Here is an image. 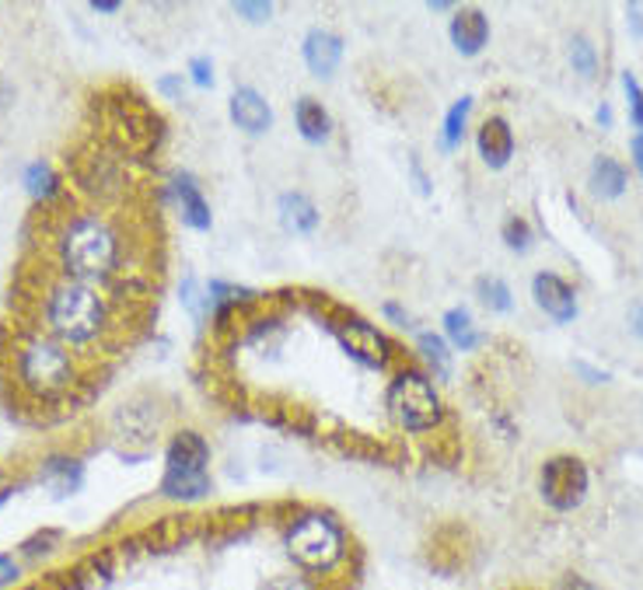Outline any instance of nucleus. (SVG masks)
Instances as JSON below:
<instances>
[{
	"instance_id": "40",
	"label": "nucleus",
	"mask_w": 643,
	"mask_h": 590,
	"mask_svg": "<svg viewBox=\"0 0 643 590\" xmlns=\"http://www.w3.org/2000/svg\"><path fill=\"white\" fill-rule=\"evenodd\" d=\"M630 329H633V332L640 335V340H643V308H640V305L630 311Z\"/></svg>"
},
{
	"instance_id": "25",
	"label": "nucleus",
	"mask_w": 643,
	"mask_h": 590,
	"mask_svg": "<svg viewBox=\"0 0 643 590\" xmlns=\"http://www.w3.org/2000/svg\"><path fill=\"white\" fill-rule=\"evenodd\" d=\"M500 238H504V245L510 248V251H529L532 248V242H535V234H532V224L524 221V217H507L504 221V228H500Z\"/></svg>"
},
{
	"instance_id": "13",
	"label": "nucleus",
	"mask_w": 643,
	"mask_h": 590,
	"mask_svg": "<svg viewBox=\"0 0 643 590\" xmlns=\"http://www.w3.org/2000/svg\"><path fill=\"white\" fill-rule=\"evenodd\" d=\"M448 39L461 57H480L490 42V19L480 8H455L448 22Z\"/></svg>"
},
{
	"instance_id": "12",
	"label": "nucleus",
	"mask_w": 643,
	"mask_h": 590,
	"mask_svg": "<svg viewBox=\"0 0 643 590\" xmlns=\"http://www.w3.org/2000/svg\"><path fill=\"white\" fill-rule=\"evenodd\" d=\"M475 150H480L483 164L493 168V172L510 164V158H515V130H510L504 115H486L480 123V130H475Z\"/></svg>"
},
{
	"instance_id": "24",
	"label": "nucleus",
	"mask_w": 643,
	"mask_h": 590,
	"mask_svg": "<svg viewBox=\"0 0 643 590\" xmlns=\"http://www.w3.org/2000/svg\"><path fill=\"white\" fill-rule=\"evenodd\" d=\"M570 63H573L577 74L591 81V77L598 74V49L591 46V39L573 36V39H570Z\"/></svg>"
},
{
	"instance_id": "34",
	"label": "nucleus",
	"mask_w": 643,
	"mask_h": 590,
	"mask_svg": "<svg viewBox=\"0 0 643 590\" xmlns=\"http://www.w3.org/2000/svg\"><path fill=\"white\" fill-rule=\"evenodd\" d=\"M262 590H316V587H311L305 577H276V580H270Z\"/></svg>"
},
{
	"instance_id": "5",
	"label": "nucleus",
	"mask_w": 643,
	"mask_h": 590,
	"mask_svg": "<svg viewBox=\"0 0 643 590\" xmlns=\"http://www.w3.org/2000/svg\"><path fill=\"white\" fill-rule=\"evenodd\" d=\"M287 555L308 573H333L346 560V531L333 514L308 511L284 531Z\"/></svg>"
},
{
	"instance_id": "32",
	"label": "nucleus",
	"mask_w": 643,
	"mask_h": 590,
	"mask_svg": "<svg viewBox=\"0 0 643 590\" xmlns=\"http://www.w3.org/2000/svg\"><path fill=\"white\" fill-rule=\"evenodd\" d=\"M18 577H22V566L14 563V555L0 552V590H4V587H14V583H18Z\"/></svg>"
},
{
	"instance_id": "28",
	"label": "nucleus",
	"mask_w": 643,
	"mask_h": 590,
	"mask_svg": "<svg viewBox=\"0 0 643 590\" xmlns=\"http://www.w3.org/2000/svg\"><path fill=\"white\" fill-rule=\"evenodd\" d=\"M622 91H626V102H630V123L643 130V88L630 71L622 74Z\"/></svg>"
},
{
	"instance_id": "16",
	"label": "nucleus",
	"mask_w": 643,
	"mask_h": 590,
	"mask_svg": "<svg viewBox=\"0 0 643 590\" xmlns=\"http://www.w3.org/2000/svg\"><path fill=\"white\" fill-rule=\"evenodd\" d=\"M294 126H298V137L305 144L322 147L333 140V115H329V109L311 95H301L298 102H294Z\"/></svg>"
},
{
	"instance_id": "41",
	"label": "nucleus",
	"mask_w": 643,
	"mask_h": 590,
	"mask_svg": "<svg viewBox=\"0 0 643 590\" xmlns=\"http://www.w3.org/2000/svg\"><path fill=\"white\" fill-rule=\"evenodd\" d=\"M630 25H633L636 36H643V14H640L636 8H630Z\"/></svg>"
},
{
	"instance_id": "2",
	"label": "nucleus",
	"mask_w": 643,
	"mask_h": 590,
	"mask_svg": "<svg viewBox=\"0 0 643 590\" xmlns=\"http://www.w3.org/2000/svg\"><path fill=\"white\" fill-rule=\"evenodd\" d=\"M42 322L67 349H88L112 332V300L102 286L60 276L42 294Z\"/></svg>"
},
{
	"instance_id": "26",
	"label": "nucleus",
	"mask_w": 643,
	"mask_h": 590,
	"mask_svg": "<svg viewBox=\"0 0 643 590\" xmlns=\"http://www.w3.org/2000/svg\"><path fill=\"white\" fill-rule=\"evenodd\" d=\"M74 583H77V590H102L109 583V566L91 560L74 573Z\"/></svg>"
},
{
	"instance_id": "22",
	"label": "nucleus",
	"mask_w": 643,
	"mask_h": 590,
	"mask_svg": "<svg viewBox=\"0 0 643 590\" xmlns=\"http://www.w3.org/2000/svg\"><path fill=\"white\" fill-rule=\"evenodd\" d=\"M469 115H472V98H458V102L444 112V123H441V150L444 155H452L455 147H461L466 140V130H469Z\"/></svg>"
},
{
	"instance_id": "19",
	"label": "nucleus",
	"mask_w": 643,
	"mask_h": 590,
	"mask_svg": "<svg viewBox=\"0 0 643 590\" xmlns=\"http://www.w3.org/2000/svg\"><path fill=\"white\" fill-rule=\"evenodd\" d=\"M441 325H444V340H448V346H455L461 353H472V349L483 346V332L475 329L469 308H461V305L448 308L441 318Z\"/></svg>"
},
{
	"instance_id": "3",
	"label": "nucleus",
	"mask_w": 643,
	"mask_h": 590,
	"mask_svg": "<svg viewBox=\"0 0 643 590\" xmlns=\"http://www.w3.org/2000/svg\"><path fill=\"white\" fill-rule=\"evenodd\" d=\"M14 381L32 398H60L77 384V360L74 353L53 340L49 332H32L11 349Z\"/></svg>"
},
{
	"instance_id": "35",
	"label": "nucleus",
	"mask_w": 643,
	"mask_h": 590,
	"mask_svg": "<svg viewBox=\"0 0 643 590\" xmlns=\"http://www.w3.org/2000/svg\"><path fill=\"white\" fill-rule=\"evenodd\" d=\"M158 91H161V95H169L172 102H178V98H183V74H169V77H161V81H158Z\"/></svg>"
},
{
	"instance_id": "36",
	"label": "nucleus",
	"mask_w": 643,
	"mask_h": 590,
	"mask_svg": "<svg viewBox=\"0 0 643 590\" xmlns=\"http://www.w3.org/2000/svg\"><path fill=\"white\" fill-rule=\"evenodd\" d=\"M573 370H577V374H584V378H588V384H605V381H608L605 370H595V367H588V364H581V360L573 364Z\"/></svg>"
},
{
	"instance_id": "10",
	"label": "nucleus",
	"mask_w": 643,
	"mask_h": 590,
	"mask_svg": "<svg viewBox=\"0 0 643 590\" xmlns=\"http://www.w3.org/2000/svg\"><path fill=\"white\" fill-rule=\"evenodd\" d=\"M343 53H346V42L339 32L333 28H308L305 39H301V57H305V66L316 77H333L339 71L343 63Z\"/></svg>"
},
{
	"instance_id": "4",
	"label": "nucleus",
	"mask_w": 643,
	"mask_h": 590,
	"mask_svg": "<svg viewBox=\"0 0 643 590\" xmlns=\"http://www.w3.org/2000/svg\"><path fill=\"white\" fill-rule=\"evenodd\" d=\"M210 444L203 433L178 430L164 447L161 496L175 503H196L210 496Z\"/></svg>"
},
{
	"instance_id": "15",
	"label": "nucleus",
	"mask_w": 643,
	"mask_h": 590,
	"mask_svg": "<svg viewBox=\"0 0 643 590\" xmlns=\"http://www.w3.org/2000/svg\"><path fill=\"white\" fill-rule=\"evenodd\" d=\"M276 213H280V224H284L287 234H298V238H308V234H316V228L322 224V213L316 207V199L301 189H290L276 199Z\"/></svg>"
},
{
	"instance_id": "18",
	"label": "nucleus",
	"mask_w": 643,
	"mask_h": 590,
	"mask_svg": "<svg viewBox=\"0 0 643 590\" xmlns=\"http://www.w3.org/2000/svg\"><path fill=\"white\" fill-rule=\"evenodd\" d=\"M588 185H591V193H595L598 199H619L626 193V185H630V172H626L622 161L608 158V155H598L595 161H591Z\"/></svg>"
},
{
	"instance_id": "33",
	"label": "nucleus",
	"mask_w": 643,
	"mask_h": 590,
	"mask_svg": "<svg viewBox=\"0 0 643 590\" xmlns=\"http://www.w3.org/2000/svg\"><path fill=\"white\" fill-rule=\"evenodd\" d=\"M382 315L388 318V322L403 325V329H409V325H413V318H409V311H406L403 305H395V300H385V305H382Z\"/></svg>"
},
{
	"instance_id": "23",
	"label": "nucleus",
	"mask_w": 643,
	"mask_h": 590,
	"mask_svg": "<svg viewBox=\"0 0 643 590\" xmlns=\"http://www.w3.org/2000/svg\"><path fill=\"white\" fill-rule=\"evenodd\" d=\"M475 297H480V305L493 315H507L510 308H515V294H510V286L500 276L475 280Z\"/></svg>"
},
{
	"instance_id": "20",
	"label": "nucleus",
	"mask_w": 643,
	"mask_h": 590,
	"mask_svg": "<svg viewBox=\"0 0 643 590\" xmlns=\"http://www.w3.org/2000/svg\"><path fill=\"white\" fill-rule=\"evenodd\" d=\"M25 193L36 199V204H53L63 193V182L57 175V168L49 161H32L25 168Z\"/></svg>"
},
{
	"instance_id": "44",
	"label": "nucleus",
	"mask_w": 643,
	"mask_h": 590,
	"mask_svg": "<svg viewBox=\"0 0 643 590\" xmlns=\"http://www.w3.org/2000/svg\"><path fill=\"white\" fill-rule=\"evenodd\" d=\"M8 496H11V489L4 485V476H0V503H4Z\"/></svg>"
},
{
	"instance_id": "27",
	"label": "nucleus",
	"mask_w": 643,
	"mask_h": 590,
	"mask_svg": "<svg viewBox=\"0 0 643 590\" xmlns=\"http://www.w3.org/2000/svg\"><path fill=\"white\" fill-rule=\"evenodd\" d=\"M231 11H235L238 19L252 22V25H262V22L273 19V4H270V0H235V4H231Z\"/></svg>"
},
{
	"instance_id": "1",
	"label": "nucleus",
	"mask_w": 643,
	"mask_h": 590,
	"mask_svg": "<svg viewBox=\"0 0 643 590\" xmlns=\"http://www.w3.org/2000/svg\"><path fill=\"white\" fill-rule=\"evenodd\" d=\"M53 256L63 280L106 286L126 273V242L102 213H74L53 234Z\"/></svg>"
},
{
	"instance_id": "43",
	"label": "nucleus",
	"mask_w": 643,
	"mask_h": 590,
	"mask_svg": "<svg viewBox=\"0 0 643 590\" xmlns=\"http://www.w3.org/2000/svg\"><path fill=\"white\" fill-rule=\"evenodd\" d=\"M598 123H602V126L613 123V112H608V106H602V109H598Z\"/></svg>"
},
{
	"instance_id": "30",
	"label": "nucleus",
	"mask_w": 643,
	"mask_h": 590,
	"mask_svg": "<svg viewBox=\"0 0 643 590\" xmlns=\"http://www.w3.org/2000/svg\"><path fill=\"white\" fill-rule=\"evenodd\" d=\"M57 542H60V531L46 528V531H36L32 538H25V542H22V552H25V555H32V560H36V555L53 552V545H57Z\"/></svg>"
},
{
	"instance_id": "8",
	"label": "nucleus",
	"mask_w": 643,
	"mask_h": 590,
	"mask_svg": "<svg viewBox=\"0 0 643 590\" xmlns=\"http://www.w3.org/2000/svg\"><path fill=\"white\" fill-rule=\"evenodd\" d=\"M333 335H336V343L343 346V353L350 360H357L360 367H368V370H385L392 364V343H388V335L371 325L368 318H360V315H339L333 325Z\"/></svg>"
},
{
	"instance_id": "38",
	"label": "nucleus",
	"mask_w": 643,
	"mask_h": 590,
	"mask_svg": "<svg viewBox=\"0 0 643 590\" xmlns=\"http://www.w3.org/2000/svg\"><path fill=\"white\" fill-rule=\"evenodd\" d=\"M559 590H598V587L588 583L584 577H577V573H570V577H564V583H559Z\"/></svg>"
},
{
	"instance_id": "21",
	"label": "nucleus",
	"mask_w": 643,
	"mask_h": 590,
	"mask_svg": "<svg viewBox=\"0 0 643 590\" xmlns=\"http://www.w3.org/2000/svg\"><path fill=\"white\" fill-rule=\"evenodd\" d=\"M417 353L423 357V364L431 367L434 381H448L452 378V346L444 335L437 332H420L417 335Z\"/></svg>"
},
{
	"instance_id": "37",
	"label": "nucleus",
	"mask_w": 643,
	"mask_h": 590,
	"mask_svg": "<svg viewBox=\"0 0 643 590\" xmlns=\"http://www.w3.org/2000/svg\"><path fill=\"white\" fill-rule=\"evenodd\" d=\"M91 14H120L123 11V4L120 0H91Z\"/></svg>"
},
{
	"instance_id": "7",
	"label": "nucleus",
	"mask_w": 643,
	"mask_h": 590,
	"mask_svg": "<svg viewBox=\"0 0 643 590\" xmlns=\"http://www.w3.org/2000/svg\"><path fill=\"white\" fill-rule=\"evenodd\" d=\"M588 485H591V471L581 458H573V454H553L539 471V496L546 507L559 514H570L581 507L588 500Z\"/></svg>"
},
{
	"instance_id": "11",
	"label": "nucleus",
	"mask_w": 643,
	"mask_h": 590,
	"mask_svg": "<svg viewBox=\"0 0 643 590\" xmlns=\"http://www.w3.org/2000/svg\"><path fill=\"white\" fill-rule=\"evenodd\" d=\"M532 297H535V305L559 325H567V322H573V318H577V291L559 273H549V269L535 273Z\"/></svg>"
},
{
	"instance_id": "14",
	"label": "nucleus",
	"mask_w": 643,
	"mask_h": 590,
	"mask_svg": "<svg viewBox=\"0 0 643 590\" xmlns=\"http://www.w3.org/2000/svg\"><path fill=\"white\" fill-rule=\"evenodd\" d=\"M172 193L178 199V213H183L186 228H193V231H210L213 228V213H210V204H207V196L200 189V182H196V175L175 172L172 175Z\"/></svg>"
},
{
	"instance_id": "39",
	"label": "nucleus",
	"mask_w": 643,
	"mask_h": 590,
	"mask_svg": "<svg viewBox=\"0 0 643 590\" xmlns=\"http://www.w3.org/2000/svg\"><path fill=\"white\" fill-rule=\"evenodd\" d=\"M630 155H633V164H636V172L643 175V130H640L636 137L630 140Z\"/></svg>"
},
{
	"instance_id": "6",
	"label": "nucleus",
	"mask_w": 643,
	"mask_h": 590,
	"mask_svg": "<svg viewBox=\"0 0 643 590\" xmlns=\"http://www.w3.org/2000/svg\"><path fill=\"white\" fill-rule=\"evenodd\" d=\"M385 409L392 416V423L406 433H434L444 423V402L431 374L413 367L392 374L385 388Z\"/></svg>"
},
{
	"instance_id": "31",
	"label": "nucleus",
	"mask_w": 643,
	"mask_h": 590,
	"mask_svg": "<svg viewBox=\"0 0 643 590\" xmlns=\"http://www.w3.org/2000/svg\"><path fill=\"white\" fill-rule=\"evenodd\" d=\"M189 81L196 88H213V60L210 57H193L189 60Z\"/></svg>"
},
{
	"instance_id": "9",
	"label": "nucleus",
	"mask_w": 643,
	"mask_h": 590,
	"mask_svg": "<svg viewBox=\"0 0 643 590\" xmlns=\"http://www.w3.org/2000/svg\"><path fill=\"white\" fill-rule=\"evenodd\" d=\"M227 115H231V123H235L242 133H249V137H262V133L273 130L270 98L262 95L259 88H252V84H238V88L231 91Z\"/></svg>"
},
{
	"instance_id": "29",
	"label": "nucleus",
	"mask_w": 643,
	"mask_h": 590,
	"mask_svg": "<svg viewBox=\"0 0 643 590\" xmlns=\"http://www.w3.org/2000/svg\"><path fill=\"white\" fill-rule=\"evenodd\" d=\"M183 305L189 308V315L196 318V322H203V315L210 311V305H207V297H200V286H196V280L193 276H186L183 280Z\"/></svg>"
},
{
	"instance_id": "17",
	"label": "nucleus",
	"mask_w": 643,
	"mask_h": 590,
	"mask_svg": "<svg viewBox=\"0 0 643 590\" xmlns=\"http://www.w3.org/2000/svg\"><path fill=\"white\" fill-rule=\"evenodd\" d=\"M39 482L53 489V496H74L85 485V465L71 454H49L39 465Z\"/></svg>"
},
{
	"instance_id": "42",
	"label": "nucleus",
	"mask_w": 643,
	"mask_h": 590,
	"mask_svg": "<svg viewBox=\"0 0 643 590\" xmlns=\"http://www.w3.org/2000/svg\"><path fill=\"white\" fill-rule=\"evenodd\" d=\"M426 11H452L455 14V8L448 4V0H431V4H426Z\"/></svg>"
}]
</instances>
